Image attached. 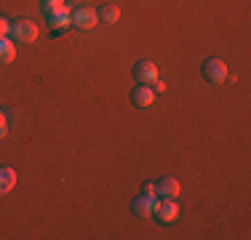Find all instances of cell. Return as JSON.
<instances>
[{
	"label": "cell",
	"mask_w": 251,
	"mask_h": 240,
	"mask_svg": "<svg viewBox=\"0 0 251 240\" xmlns=\"http://www.w3.org/2000/svg\"><path fill=\"white\" fill-rule=\"evenodd\" d=\"M150 86H152V91H155V94H163V91H166V83H163V80H152Z\"/></svg>",
	"instance_id": "obj_17"
},
{
	"label": "cell",
	"mask_w": 251,
	"mask_h": 240,
	"mask_svg": "<svg viewBox=\"0 0 251 240\" xmlns=\"http://www.w3.org/2000/svg\"><path fill=\"white\" fill-rule=\"evenodd\" d=\"M203 77L208 83H225L227 80V64L222 59H206L203 64Z\"/></svg>",
	"instance_id": "obj_4"
},
{
	"label": "cell",
	"mask_w": 251,
	"mask_h": 240,
	"mask_svg": "<svg viewBox=\"0 0 251 240\" xmlns=\"http://www.w3.org/2000/svg\"><path fill=\"white\" fill-rule=\"evenodd\" d=\"M14 59H16V46H14V40L0 38V64H11Z\"/></svg>",
	"instance_id": "obj_11"
},
{
	"label": "cell",
	"mask_w": 251,
	"mask_h": 240,
	"mask_svg": "<svg viewBox=\"0 0 251 240\" xmlns=\"http://www.w3.org/2000/svg\"><path fill=\"white\" fill-rule=\"evenodd\" d=\"M134 77L142 83V86H150L152 80H158V67L152 62H139L134 67Z\"/></svg>",
	"instance_id": "obj_6"
},
{
	"label": "cell",
	"mask_w": 251,
	"mask_h": 240,
	"mask_svg": "<svg viewBox=\"0 0 251 240\" xmlns=\"http://www.w3.org/2000/svg\"><path fill=\"white\" fill-rule=\"evenodd\" d=\"M8 35H11L14 43H35V38H38V27H35L29 19H16L14 24H11Z\"/></svg>",
	"instance_id": "obj_1"
},
{
	"label": "cell",
	"mask_w": 251,
	"mask_h": 240,
	"mask_svg": "<svg viewBox=\"0 0 251 240\" xmlns=\"http://www.w3.org/2000/svg\"><path fill=\"white\" fill-rule=\"evenodd\" d=\"M8 29H11V22L5 16H0V38H8Z\"/></svg>",
	"instance_id": "obj_14"
},
{
	"label": "cell",
	"mask_w": 251,
	"mask_h": 240,
	"mask_svg": "<svg viewBox=\"0 0 251 240\" xmlns=\"http://www.w3.org/2000/svg\"><path fill=\"white\" fill-rule=\"evenodd\" d=\"M155 206H158V195H155V197L142 195V197H136V200L131 203V211H134L136 216H142V219H147V216H152Z\"/></svg>",
	"instance_id": "obj_7"
},
{
	"label": "cell",
	"mask_w": 251,
	"mask_h": 240,
	"mask_svg": "<svg viewBox=\"0 0 251 240\" xmlns=\"http://www.w3.org/2000/svg\"><path fill=\"white\" fill-rule=\"evenodd\" d=\"M70 14H73V11L64 8V11H59V14H51V16H49V27H51L53 35L67 32V29L73 27V19H70Z\"/></svg>",
	"instance_id": "obj_5"
},
{
	"label": "cell",
	"mask_w": 251,
	"mask_h": 240,
	"mask_svg": "<svg viewBox=\"0 0 251 240\" xmlns=\"http://www.w3.org/2000/svg\"><path fill=\"white\" fill-rule=\"evenodd\" d=\"M155 192H158L160 197H176L179 195V182L171 179V176H166V179H160V182L155 184Z\"/></svg>",
	"instance_id": "obj_9"
},
{
	"label": "cell",
	"mask_w": 251,
	"mask_h": 240,
	"mask_svg": "<svg viewBox=\"0 0 251 240\" xmlns=\"http://www.w3.org/2000/svg\"><path fill=\"white\" fill-rule=\"evenodd\" d=\"M14 184H16V171L8 166H3L0 168V195H8V192L14 190Z\"/></svg>",
	"instance_id": "obj_10"
},
{
	"label": "cell",
	"mask_w": 251,
	"mask_h": 240,
	"mask_svg": "<svg viewBox=\"0 0 251 240\" xmlns=\"http://www.w3.org/2000/svg\"><path fill=\"white\" fill-rule=\"evenodd\" d=\"M152 216L160 221V224H171V221H176L179 219V206L174 203V197H163V200L155 206Z\"/></svg>",
	"instance_id": "obj_3"
},
{
	"label": "cell",
	"mask_w": 251,
	"mask_h": 240,
	"mask_svg": "<svg viewBox=\"0 0 251 240\" xmlns=\"http://www.w3.org/2000/svg\"><path fill=\"white\" fill-rule=\"evenodd\" d=\"M70 19H73V27L77 29H94L99 24V14L94 8H88V5H83V8H75L70 14Z\"/></svg>",
	"instance_id": "obj_2"
},
{
	"label": "cell",
	"mask_w": 251,
	"mask_h": 240,
	"mask_svg": "<svg viewBox=\"0 0 251 240\" xmlns=\"http://www.w3.org/2000/svg\"><path fill=\"white\" fill-rule=\"evenodd\" d=\"M5 134H8V120H5V115L0 112V139H3Z\"/></svg>",
	"instance_id": "obj_16"
},
{
	"label": "cell",
	"mask_w": 251,
	"mask_h": 240,
	"mask_svg": "<svg viewBox=\"0 0 251 240\" xmlns=\"http://www.w3.org/2000/svg\"><path fill=\"white\" fill-rule=\"evenodd\" d=\"M142 195H147V197H155V195H158V192H155V184H152V182H147L145 187H142Z\"/></svg>",
	"instance_id": "obj_15"
},
{
	"label": "cell",
	"mask_w": 251,
	"mask_h": 240,
	"mask_svg": "<svg viewBox=\"0 0 251 240\" xmlns=\"http://www.w3.org/2000/svg\"><path fill=\"white\" fill-rule=\"evenodd\" d=\"M97 14H99V22H107V24H115L118 19H121V11H118V5H101Z\"/></svg>",
	"instance_id": "obj_12"
},
{
	"label": "cell",
	"mask_w": 251,
	"mask_h": 240,
	"mask_svg": "<svg viewBox=\"0 0 251 240\" xmlns=\"http://www.w3.org/2000/svg\"><path fill=\"white\" fill-rule=\"evenodd\" d=\"M131 101H134V107H139V110H147L155 101V91L150 86H136L134 94H131Z\"/></svg>",
	"instance_id": "obj_8"
},
{
	"label": "cell",
	"mask_w": 251,
	"mask_h": 240,
	"mask_svg": "<svg viewBox=\"0 0 251 240\" xmlns=\"http://www.w3.org/2000/svg\"><path fill=\"white\" fill-rule=\"evenodd\" d=\"M67 8V3L64 0H43V14L51 16V14H59V11Z\"/></svg>",
	"instance_id": "obj_13"
}]
</instances>
